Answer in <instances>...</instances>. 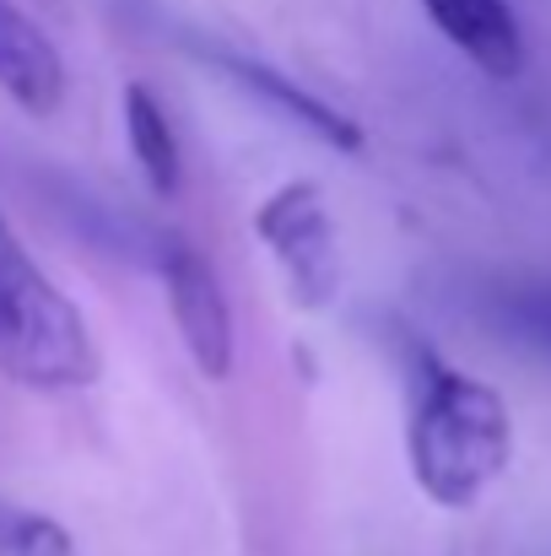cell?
Masks as SVG:
<instances>
[{
	"instance_id": "cell-1",
	"label": "cell",
	"mask_w": 551,
	"mask_h": 556,
	"mask_svg": "<svg viewBox=\"0 0 551 556\" xmlns=\"http://www.w3.org/2000/svg\"><path fill=\"white\" fill-rule=\"evenodd\" d=\"M509 454H514V421L503 394L422 352L405 421L411 481L438 508H476L481 492L509 470Z\"/></svg>"
},
{
	"instance_id": "cell-2",
	"label": "cell",
	"mask_w": 551,
	"mask_h": 556,
	"mask_svg": "<svg viewBox=\"0 0 551 556\" xmlns=\"http://www.w3.org/2000/svg\"><path fill=\"white\" fill-rule=\"evenodd\" d=\"M0 368L22 389H43V394L87 389L103 372L82 308L27 254V243L5 216H0Z\"/></svg>"
},
{
	"instance_id": "cell-3",
	"label": "cell",
	"mask_w": 551,
	"mask_h": 556,
	"mask_svg": "<svg viewBox=\"0 0 551 556\" xmlns=\"http://www.w3.org/2000/svg\"><path fill=\"white\" fill-rule=\"evenodd\" d=\"M254 232L271 249V260L287 276V292L298 308H325L341 287V238L336 222L325 211L320 185L298 179L281 185L260 211H254Z\"/></svg>"
},
{
	"instance_id": "cell-4",
	"label": "cell",
	"mask_w": 551,
	"mask_h": 556,
	"mask_svg": "<svg viewBox=\"0 0 551 556\" xmlns=\"http://www.w3.org/2000/svg\"><path fill=\"white\" fill-rule=\"evenodd\" d=\"M163 292H168V314L179 325V341L200 378L227 383L233 357H238V336H233V308L227 292L216 281V270L200 260V249H189L184 238L163 243Z\"/></svg>"
},
{
	"instance_id": "cell-5",
	"label": "cell",
	"mask_w": 551,
	"mask_h": 556,
	"mask_svg": "<svg viewBox=\"0 0 551 556\" xmlns=\"http://www.w3.org/2000/svg\"><path fill=\"white\" fill-rule=\"evenodd\" d=\"M0 92L33 119H49L65 103V60L54 38L11 0H0Z\"/></svg>"
},
{
	"instance_id": "cell-6",
	"label": "cell",
	"mask_w": 551,
	"mask_h": 556,
	"mask_svg": "<svg viewBox=\"0 0 551 556\" xmlns=\"http://www.w3.org/2000/svg\"><path fill=\"white\" fill-rule=\"evenodd\" d=\"M433 27L492 81H514L525 71V33L509 0H422Z\"/></svg>"
},
{
	"instance_id": "cell-7",
	"label": "cell",
	"mask_w": 551,
	"mask_h": 556,
	"mask_svg": "<svg viewBox=\"0 0 551 556\" xmlns=\"http://www.w3.org/2000/svg\"><path fill=\"white\" fill-rule=\"evenodd\" d=\"M120 114H125V136H130V152H136L147 185L158 194H179V179H184L179 136H174V119L158 103V92L147 81H130L125 98H120Z\"/></svg>"
},
{
	"instance_id": "cell-8",
	"label": "cell",
	"mask_w": 551,
	"mask_h": 556,
	"mask_svg": "<svg viewBox=\"0 0 551 556\" xmlns=\"http://www.w3.org/2000/svg\"><path fill=\"white\" fill-rule=\"evenodd\" d=\"M227 71L249 87V92H260L265 103H276L281 114H292L303 130H314L325 147H336V152H358L363 147V130L347 119V114H336L330 103H320L314 92H303V87H292L287 76H276L271 65H254V60H227Z\"/></svg>"
},
{
	"instance_id": "cell-9",
	"label": "cell",
	"mask_w": 551,
	"mask_h": 556,
	"mask_svg": "<svg viewBox=\"0 0 551 556\" xmlns=\"http://www.w3.org/2000/svg\"><path fill=\"white\" fill-rule=\"evenodd\" d=\"M492 319H498V330L514 346H525L536 357H551V281H525V287L498 292Z\"/></svg>"
},
{
	"instance_id": "cell-10",
	"label": "cell",
	"mask_w": 551,
	"mask_h": 556,
	"mask_svg": "<svg viewBox=\"0 0 551 556\" xmlns=\"http://www.w3.org/2000/svg\"><path fill=\"white\" fill-rule=\"evenodd\" d=\"M0 556H82V546L60 519L0 497Z\"/></svg>"
}]
</instances>
